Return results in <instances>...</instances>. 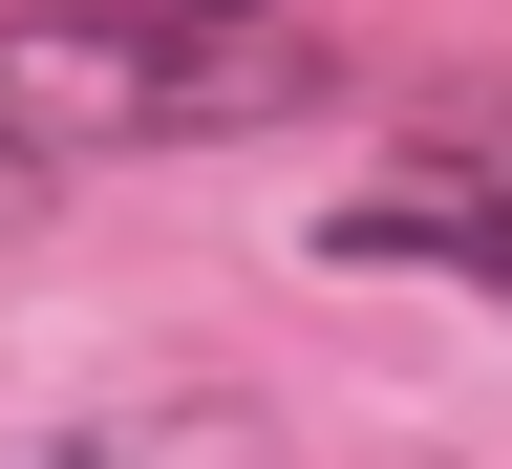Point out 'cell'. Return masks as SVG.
Wrapping results in <instances>:
<instances>
[{"instance_id": "obj_1", "label": "cell", "mask_w": 512, "mask_h": 469, "mask_svg": "<svg viewBox=\"0 0 512 469\" xmlns=\"http://www.w3.org/2000/svg\"><path fill=\"white\" fill-rule=\"evenodd\" d=\"M342 64H320L278 0H43L0 22V128L64 150H235V128H299Z\"/></svg>"}, {"instance_id": "obj_2", "label": "cell", "mask_w": 512, "mask_h": 469, "mask_svg": "<svg viewBox=\"0 0 512 469\" xmlns=\"http://www.w3.org/2000/svg\"><path fill=\"white\" fill-rule=\"evenodd\" d=\"M320 256H363V278H491V299H512V171H470V150H384L342 214H320Z\"/></svg>"}, {"instance_id": "obj_3", "label": "cell", "mask_w": 512, "mask_h": 469, "mask_svg": "<svg viewBox=\"0 0 512 469\" xmlns=\"http://www.w3.org/2000/svg\"><path fill=\"white\" fill-rule=\"evenodd\" d=\"M0 469H256L235 406H192V384H86V406H22Z\"/></svg>"}, {"instance_id": "obj_4", "label": "cell", "mask_w": 512, "mask_h": 469, "mask_svg": "<svg viewBox=\"0 0 512 469\" xmlns=\"http://www.w3.org/2000/svg\"><path fill=\"white\" fill-rule=\"evenodd\" d=\"M406 150H470V171H512V86H448V107L406 128Z\"/></svg>"}, {"instance_id": "obj_5", "label": "cell", "mask_w": 512, "mask_h": 469, "mask_svg": "<svg viewBox=\"0 0 512 469\" xmlns=\"http://www.w3.org/2000/svg\"><path fill=\"white\" fill-rule=\"evenodd\" d=\"M0 214H43V150H22V128H0Z\"/></svg>"}]
</instances>
